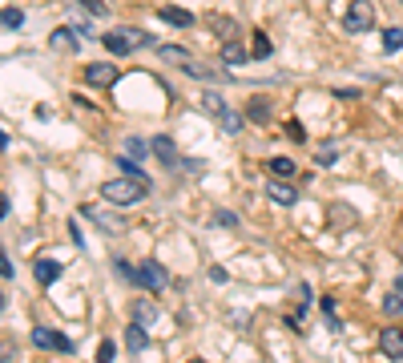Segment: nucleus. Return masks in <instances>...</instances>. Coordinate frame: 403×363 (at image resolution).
Segmentation results:
<instances>
[{
  "mask_svg": "<svg viewBox=\"0 0 403 363\" xmlns=\"http://www.w3.org/2000/svg\"><path fill=\"white\" fill-rule=\"evenodd\" d=\"M149 190H153V186H149V178L121 174V178H113V182H105V186H101V198H105L109 206H133V202H142Z\"/></svg>",
  "mask_w": 403,
  "mask_h": 363,
  "instance_id": "nucleus-1",
  "label": "nucleus"
},
{
  "mask_svg": "<svg viewBox=\"0 0 403 363\" xmlns=\"http://www.w3.org/2000/svg\"><path fill=\"white\" fill-rule=\"evenodd\" d=\"M101 45L109 48L113 57H129V53H138V48L153 45V37H149L145 28H133V24H125V28H109V32L101 37Z\"/></svg>",
  "mask_w": 403,
  "mask_h": 363,
  "instance_id": "nucleus-2",
  "label": "nucleus"
},
{
  "mask_svg": "<svg viewBox=\"0 0 403 363\" xmlns=\"http://www.w3.org/2000/svg\"><path fill=\"white\" fill-rule=\"evenodd\" d=\"M343 28H347V32H371V28H375V8H371V0H351L347 12H343Z\"/></svg>",
  "mask_w": 403,
  "mask_h": 363,
  "instance_id": "nucleus-3",
  "label": "nucleus"
},
{
  "mask_svg": "<svg viewBox=\"0 0 403 363\" xmlns=\"http://www.w3.org/2000/svg\"><path fill=\"white\" fill-rule=\"evenodd\" d=\"M32 347H41V351H61V355H73V351H77V343H73L69 335L48 331V327H32Z\"/></svg>",
  "mask_w": 403,
  "mask_h": 363,
  "instance_id": "nucleus-4",
  "label": "nucleus"
},
{
  "mask_svg": "<svg viewBox=\"0 0 403 363\" xmlns=\"http://www.w3.org/2000/svg\"><path fill=\"white\" fill-rule=\"evenodd\" d=\"M138 283H142L149 295H162V290L169 287V270L162 263H153V259H145V263L138 266Z\"/></svg>",
  "mask_w": 403,
  "mask_h": 363,
  "instance_id": "nucleus-5",
  "label": "nucleus"
},
{
  "mask_svg": "<svg viewBox=\"0 0 403 363\" xmlns=\"http://www.w3.org/2000/svg\"><path fill=\"white\" fill-rule=\"evenodd\" d=\"M153 158H158L162 166H169V169H182L178 145H174V138H169V133H158V138H153Z\"/></svg>",
  "mask_w": 403,
  "mask_h": 363,
  "instance_id": "nucleus-6",
  "label": "nucleus"
},
{
  "mask_svg": "<svg viewBox=\"0 0 403 363\" xmlns=\"http://www.w3.org/2000/svg\"><path fill=\"white\" fill-rule=\"evenodd\" d=\"M118 77H121V69H113V65H105V61H93V65H85V81H89V85H97V89L113 85Z\"/></svg>",
  "mask_w": 403,
  "mask_h": 363,
  "instance_id": "nucleus-7",
  "label": "nucleus"
},
{
  "mask_svg": "<svg viewBox=\"0 0 403 363\" xmlns=\"http://www.w3.org/2000/svg\"><path fill=\"white\" fill-rule=\"evenodd\" d=\"M379 351L387 360H403V331L400 327H383L379 331Z\"/></svg>",
  "mask_w": 403,
  "mask_h": 363,
  "instance_id": "nucleus-8",
  "label": "nucleus"
},
{
  "mask_svg": "<svg viewBox=\"0 0 403 363\" xmlns=\"http://www.w3.org/2000/svg\"><path fill=\"white\" fill-rule=\"evenodd\" d=\"M61 270H65V266L57 263V259H37V263H32V274H37L41 287H53V283L61 279Z\"/></svg>",
  "mask_w": 403,
  "mask_h": 363,
  "instance_id": "nucleus-9",
  "label": "nucleus"
},
{
  "mask_svg": "<svg viewBox=\"0 0 403 363\" xmlns=\"http://www.w3.org/2000/svg\"><path fill=\"white\" fill-rule=\"evenodd\" d=\"M250 57H254V53H250V48L242 45V41H226V45H222V61H226V65H246V61H250Z\"/></svg>",
  "mask_w": 403,
  "mask_h": 363,
  "instance_id": "nucleus-10",
  "label": "nucleus"
},
{
  "mask_svg": "<svg viewBox=\"0 0 403 363\" xmlns=\"http://www.w3.org/2000/svg\"><path fill=\"white\" fill-rule=\"evenodd\" d=\"M266 198H270V202H274V206H294V202H299V194L290 190V186H286L283 178H279V182H270V186H266Z\"/></svg>",
  "mask_w": 403,
  "mask_h": 363,
  "instance_id": "nucleus-11",
  "label": "nucleus"
},
{
  "mask_svg": "<svg viewBox=\"0 0 403 363\" xmlns=\"http://www.w3.org/2000/svg\"><path fill=\"white\" fill-rule=\"evenodd\" d=\"M125 347H129L133 355H142L145 347H149V335H145V323H129V327H125Z\"/></svg>",
  "mask_w": 403,
  "mask_h": 363,
  "instance_id": "nucleus-12",
  "label": "nucleus"
},
{
  "mask_svg": "<svg viewBox=\"0 0 403 363\" xmlns=\"http://www.w3.org/2000/svg\"><path fill=\"white\" fill-rule=\"evenodd\" d=\"M85 218H93V222L101 226V230H105V234H121V230H125V226H121V218L105 214V210H97V206H89V210H85Z\"/></svg>",
  "mask_w": 403,
  "mask_h": 363,
  "instance_id": "nucleus-13",
  "label": "nucleus"
},
{
  "mask_svg": "<svg viewBox=\"0 0 403 363\" xmlns=\"http://www.w3.org/2000/svg\"><path fill=\"white\" fill-rule=\"evenodd\" d=\"M81 41H85V37H77V28H57V32L48 37L53 48H81Z\"/></svg>",
  "mask_w": 403,
  "mask_h": 363,
  "instance_id": "nucleus-14",
  "label": "nucleus"
},
{
  "mask_svg": "<svg viewBox=\"0 0 403 363\" xmlns=\"http://www.w3.org/2000/svg\"><path fill=\"white\" fill-rule=\"evenodd\" d=\"M246 118L259 121V125H266V121H270V101H266V97H250V105H246Z\"/></svg>",
  "mask_w": 403,
  "mask_h": 363,
  "instance_id": "nucleus-15",
  "label": "nucleus"
},
{
  "mask_svg": "<svg viewBox=\"0 0 403 363\" xmlns=\"http://www.w3.org/2000/svg\"><path fill=\"white\" fill-rule=\"evenodd\" d=\"M158 17L166 24H178V28H186V24H194V17L186 12V8H174V4H166V8H158Z\"/></svg>",
  "mask_w": 403,
  "mask_h": 363,
  "instance_id": "nucleus-16",
  "label": "nucleus"
},
{
  "mask_svg": "<svg viewBox=\"0 0 403 363\" xmlns=\"http://www.w3.org/2000/svg\"><path fill=\"white\" fill-rule=\"evenodd\" d=\"M202 109H206V113H214V118H222V113H226L230 105H226V97H222V93L206 89V93H202Z\"/></svg>",
  "mask_w": 403,
  "mask_h": 363,
  "instance_id": "nucleus-17",
  "label": "nucleus"
},
{
  "mask_svg": "<svg viewBox=\"0 0 403 363\" xmlns=\"http://www.w3.org/2000/svg\"><path fill=\"white\" fill-rule=\"evenodd\" d=\"M153 319H158V307H153L149 299H133V323H145V327H149Z\"/></svg>",
  "mask_w": 403,
  "mask_h": 363,
  "instance_id": "nucleus-18",
  "label": "nucleus"
},
{
  "mask_svg": "<svg viewBox=\"0 0 403 363\" xmlns=\"http://www.w3.org/2000/svg\"><path fill=\"white\" fill-rule=\"evenodd\" d=\"M182 73H186V77H198V81H222L218 73H214V69H206V65H202V61H194V57L186 61V69H182Z\"/></svg>",
  "mask_w": 403,
  "mask_h": 363,
  "instance_id": "nucleus-19",
  "label": "nucleus"
},
{
  "mask_svg": "<svg viewBox=\"0 0 403 363\" xmlns=\"http://www.w3.org/2000/svg\"><path fill=\"white\" fill-rule=\"evenodd\" d=\"M383 315H387V319H400V315H403V290L383 295Z\"/></svg>",
  "mask_w": 403,
  "mask_h": 363,
  "instance_id": "nucleus-20",
  "label": "nucleus"
},
{
  "mask_svg": "<svg viewBox=\"0 0 403 363\" xmlns=\"http://www.w3.org/2000/svg\"><path fill=\"white\" fill-rule=\"evenodd\" d=\"M218 125H222V133H230V138H234V133H242V113L226 109V113L218 118Z\"/></svg>",
  "mask_w": 403,
  "mask_h": 363,
  "instance_id": "nucleus-21",
  "label": "nucleus"
},
{
  "mask_svg": "<svg viewBox=\"0 0 403 363\" xmlns=\"http://www.w3.org/2000/svg\"><path fill=\"white\" fill-rule=\"evenodd\" d=\"M266 169H270V178H290V174H294V162H290V158H270Z\"/></svg>",
  "mask_w": 403,
  "mask_h": 363,
  "instance_id": "nucleus-22",
  "label": "nucleus"
},
{
  "mask_svg": "<svg viewBox=\"0 0 403 363\" xmlns=\"http://www.w3.org/2000/svg\"><path fill=\"white\" fill-rule=\"evenodd\" d=\"M335 158H339V142H323L315 149V162H319V166H331Z\"/></svg>",
  "mask_w": 403,
  "mask_h": 363,
  "instance_id": "nucleus-23",
  "label": "nucleus"
},
{
  "mask_svg": "<svg viewBox=\"0 0 403 363\" xmlns=\"http://www.w3.org/2000/svg\"><path fill=\"white\" fill-rule=\"evenodd\" d=\"M210 28H214V32H222L226 41H234V37H238V24L226 21V17H210Z\"/></svg>",
  "mask_w": 403,
  "mask_h": 363,
  "instance_id": "nucleus-24",
  "label": "nucleus"
},
{
  "mask_svg": "<svg viewBox=\"0 0 403 363\" xmlns=\"http://www.w3.org/2000/svg\"><path fill=\"white\" fill-rule=\"evenodd\" d=\"M250 53H254V61H266V57H270V37H266V32H254Z\"/></svg>",
  "mask_w": 403,
  "mask_h": 363,
  "instance_id": "nucleus-25",
  "label": "nucleus"
},
{
  "mask_svg": "<svg viewBox=\"0 0 403 363\" xmlns=\"http://www.w3.org/2000/svg\"><path fill=\"white\" fill-rule=\"evenodd\" d=\"M403 48V28H387L383 32V53H400Z\"/></svg>",
  "mask_w": 403,
  "mask_h": 363,
  "instance_id": "nucleus-26",
  "label": "nucleus"
},
{
  "mask_svg": "<svg viewBox=\"0 0 403 363\" xmlns=\"http://www.w3.org/2000/svg\"><path fill=\"white\" fill-rule=\"evenodd\" d=\"M21 24H24V12H21V8H12V4H4V28H8V32H17Z\"/></svg>",
  "mask_w": 403,
  "mask_h": 363,
  "instance_id": "nucleus-27",
  "label": "nucleus"
},
{
  "mask_svg": "<svg viewBox=\"0 0 403 363\" xmlns=\"http://www.w3.org/2000/svg\"><path fill=\"white\" fill-rule=\"evenodd\" d=\"M97 360H101V363H113V360H118V343H113V339H101V347H97Z\"/></svg>",
  "mask_w": 403,
  "mask_h": 363,
  "instance_id": "nucleus-28",
  "label": "nucleus"
},
{
  "mask_svg": "<svg viewBox=\"0 0 403 363\" xmlns=\"http://www.w3.org/2000/svg\"><path fill=\"white\" fill-rule=\"evenodd\" d=\"M125 149H129L133 158H145V153H153V142H142V138H129V142H125Z\"/></svg>",
  "mask_w": 403,
  "mask_h": 363,
  "instance_id": "nucleus-29",
  "label": "nucleus"
},
{
  "mask_svg": "<svg viewBox=\"0 0 403 363\" xmlns=\"http://www.w3.org/2000/svg\"><path fill=\"white\" fill-rule=\"evenodd\" d=\"M162 57H166V61H182V65L190 61V53H186L182 45H162Z\"/></svg>",
  "mask_w": 403,
  "mask_h": 363,
  "instance_id": "nucleus-30",
  "label": "nucleus"
},
{
  "mask_svg": "<svg viewBox=\"0 0 403 363\" xmlns=\"http://www.w3.org/2000/svg\"><path fill=\"white\" fill-rule=\"evenodd\" d=\"M118 166H121V174H133V178H145V174H142V166H138L133 158H125V153L118 158Z\"/></svg>",
  "mask_w": 403,
  "mask_h": 363,
  "instance_id": "nucleus-31",
  "label": "nucleus"
},
{
  "mask_svg": "<svg viewBox=\"0 0 403 363\" xmlns=\"http://www.w3.org/2000/svg\"><path fill=\"white\" fill-rule=\"evenodd\" d=\"M81 8L89 12V17H105L109 8H105V0H81Z\"/></svg>",
  "mask_w": 403,
  "mask_h": 363,
  "instance_id": "nucleus-32",
  "label": "nucleus"
},
{
  "mask_svg": "<svg viewBox=\"0 0 403 363\" xmlns=\"http://www.w3.org/2000/svg\"><path fill=\"white\" fill-rule=\"evenodd\" d=\"M286 138H290V142H307V133H303L299 121H286Z\"/></svg>",
  "mask_w": 403,
  "mask_h": 363,
  "instance_id": "nucleus-33",
  "label": "nucleus"
},
{
  "mask_svg": "<svg viewBox=\"0 0 403 363\" xmlns=\"http://www.w3.org/2000/svg\"><path fill=\"white\" fill-rule=\"evenodd\" d=\"M323 315H327V327L339 331V319H335V299H323Z\"/></svg>",
  "mask_w": 403,
  "mask_h": 363,
  "instance_id": "nucleus-34",
  "label": "nucleus"
},
{
  "mask_svg": "<svg viewBox=\"0 0 403 363\" xmlns=\"http://www.w3.org/2000/svg\"><path fill=\"white\" fill-rule=\"evenodd\" d=\"M214 226H238V218L230 214V210H218V214H214Z\"/></svg>",
  "mask_w": 403,
  "mask_h": 363,
  "instance_id": "nucleus-35",
  "label": "nucleus"
},
{
  "mask_svg": "<svg viewBox=\"0 0 403 363\" xmlns=\"http://www.w3.org/2000/svg\"><path fill=\"white\" fill-rule=\"evenodd\" d=\"M113 266H118V274H121V279H138V270H133V266L125 263V259H118Z\"/></svg>",
  "mask_w": 403,
  "mask_h": 363,
  "instance_id": "nucleus-36",
  "label": "nucleus"
},
{
  "mask_svg": "<svg viewBox=\"0 0 403 363\" xmlns=\"http://www.w3.org/2000/svg\"><path fill=\"white\" fill-rule=\"evenodd\" d=\"M0 274H4V283H12V274H17V270H12V259H8V254L0 259Z\"/></svg>",
  "mask_w": 403,
  "mask_h": 363,
  "instance_id": "nucleus-37",
  "label": "nucleus"
},
{
  "mask_svg": "<svg viewBox=\"0 0 403 363\" xmlns=\"http://www.w3.org/2000/svg\"><path fill=\"white\" fill-rule=\"evenodd\" d=\"M69 230H73V242H77V246L85 250V239H81V222H69Z\"/></svg>",
  "mask_w": 403,
  "mask_h": 363,
  "instance_id": "nucleus-38",
  "label": "nucleus"
},
{
  "mask_svg": "<svg viewBox=\"0 0 403 363\" xmlns=\"http://www.w3.org/2000/svg\"><path fill=\"white\" fill-rule=\"evenodd\" d=\"M395 290H403V274H400V279H395Z\"/></svg>",
  "mask_w": 403,
  "mask_h": 363,
  "instance_id": "nucleus-39",
  "label": "nucleus"
}]
</instances>
